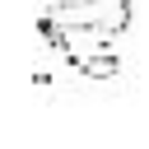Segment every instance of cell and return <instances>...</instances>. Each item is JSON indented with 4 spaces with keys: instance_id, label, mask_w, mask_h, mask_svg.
Returning a JSON list of instances; mask_svg holds the SVG:
<instances>
[{
    "instance_id": "obj_1",
    "label": "cell",
    "mask_w": 149,
    "mask_h": 149,
    "mask_svg": "<svg viewBox=\"0 0 149 149\" xmlns=\"http://www.w3.org/2000/svg\"><path fill=\"white\" fill-rule=\"evenodd\" d=\"M42 14L56 23H84V28H102L121 37L135 19V0H51Z\"/></svg>"
}]
</instances>
